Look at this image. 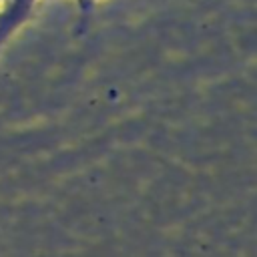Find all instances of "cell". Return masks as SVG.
<instances>
[{
    "instance_id": "1",
    "label": "cell",
    "mask_w": 257,
    "mask_h": 257,
    "mask_svg": "<svg viewBox=\"0 0 257 257\" xmlns=\"http://www.w3.org/2000/svg\"><path fill=\"white\" fill-rule=\"evenodd\" d=\"M40 0H0V48L32 18Z\"/></svg>"
},
{
    "instance_id": "2",
    "label": "cell",
    "mask_w": 257,
    "mask_h": 257,
    "mask_svg": "<svg viewBox=\"0 0 257 257\" xmlns=\"http://www.w3.org/2000/svg\"><path fill=\"white\" fill-rule=\"evenodd\" d=\"M72 2H74V6H76V16H78L76 24H78V32H84V28H86V24H88V18H90L92 10L96 8V4H98L100 0H72Z\"/></svg>"
}]
</instances>
